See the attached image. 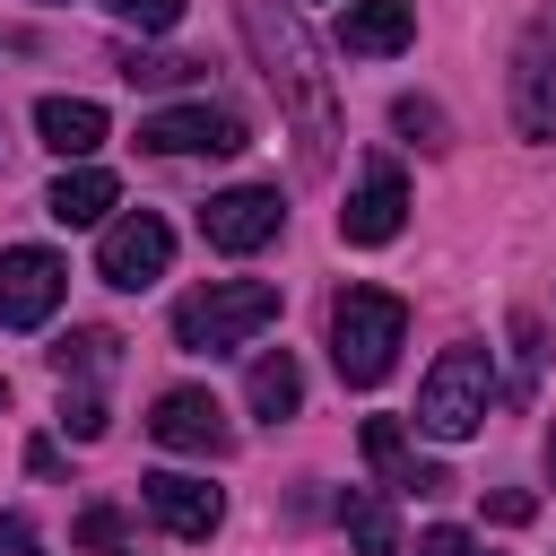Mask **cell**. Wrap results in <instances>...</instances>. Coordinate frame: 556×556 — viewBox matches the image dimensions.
I'll use <instances>...</instances> for the list:
<instances>
[{"mask_svg":"<svg viewBox=\"0 0 556 556\" xmlns=\"http://www.w3.org/2000/svg\"><path fill=\"white\" fill-rule=\"evenodd\" d=\"M113 70H122L130 87H191V70H200V61H182V52H148V43H122V52H113Z\"/></svg>","mask_w":556,"mask_h":556,"instance_id":"19","label":"cell"},{"mask_svg":"<svg viewBox=\"0 0 556 556\" xmlns=\"http://www.w3.org/2000/svg\"><path fill=\"white\" fill-rule=\"evenodd\" d=\"M400 226H408V174H400L391 156H374L365 182H356L348 208H339V235H348V243H391Z\"/></svg>","mask_w":556,"mask_h":556,"instance_id":"11","label":"cell"},{"mask_svg":"<svg viewBox=\"0 0 556 556\" xmlns=\"http://www.w3.org/2000/svg\"><path fill=\"white\" fill-rule=\"evenodd\" d=\"M78 539H87V547H113V539H122V513H113V504H96V513L78 521Z\"/></svg>","mask_w":556,"mask_h":556,"instance_id":"27","label":"cell"},{"mask_svg":"<svg viewBox=\"0 0 556 556\" xmlns=\"http://www.w3.org/2000/svg\"><path fill=\"white\" fill-rule=\"evenodd\" d=\"M287 226V200L269 191V182H235V191H217L208 208H200V235H208V252H261L269 235Z\"/></svg>","mask_w":556,"mask_h":556,"instance_id":"9","label":"cell"},{"mask_svg":"<svg viewBox=\"0 0 556 556\" xmlns=\"http://www.w3.org/2000/svg\"><path fill=\"white\" fill-rule=\"evenodd\" d=\"M148 434H156L165 452H200V460H226V452H235V426H226V408H217L208 391H191V382L156 391V408H148Z\"/></svg>","mask_w":556,"mask_h":556,"instance_id":"10","label":"cell"},{"mask_svg":"<svg viewBox=\"0 0 556 556\" xmlns=\"http://www.w3.org/2000/svg\"><path fill=\"white\" fill-rule=\"evenodd\" d=\"M486 513H495V521H504V530H521V521H530V513H539V504H530V495H521V486H504V495H486Z\"/></svg>","mask_w":556,"mask_h":556,"instance_id":"26","label":"cell"},{"mask_svg":"<svg viewBox=\"0 0 556 556\" xmlns=\"http://www.w3.org/2000/svg\"><path fill=\"white\" fill-rule=\"evenodd\" d=\"M61 434H78V443L104 434V391H96V382H78V391L61 382Z\"/></svg>","mask_w":556,"mask_h":556,"instance_id":"22","label":"cell"},{"mask_svg":"<svg viewBox=\"0 0 556 556\" xmlns=\"http://www.w3.org/2000/svg\"><path fill=\"white\" fill-rule=\"evenodd\" d=\"M391 122H400L417 148H452V122H443V104H434V96H400V104H391Z\"/></svg>","mask_w":556,"mask_h":556,"instance_id":"21","label":"cell"},{"mask_svg":"<svg viewBox=\"0 0 556 556\" xmlns=\"http://www.w3.org/2000/svg\"><path fill=\"white\" fill-rule=\"evenodd\" d=\"M0 556H43V539H35V521H17V513H0Z\"/></svg>","mask_w":556,"mask_h":556,"instance_id":"25","label":"cell"},{"mask_svg":"<svg viewBox=\"0 0 556 556\" xmlns=\"http://www.w3.org/2000/svg\"><path fill=\"white\" fill-rule=\"evenodd\" d=\"M547 478H556V434H547Z\"/></svg>","mask_w":556,"mask_h":556,"instance_id":"29","label":"cell"},{"mask_svg":"<svg viewBox=\"0 0 556 556\" xmlns=\"http://www.w3.org/2000/svg\"><path fill=\"white\" fill-rule=\"evenodd\" d=\"M139 148L148 156H235V148H252V130L226 104H165L139 122Z\"/></svg>","mask_w":556,"mask_h":556,"instance_id":"5","label":"cell"},{"mask_svg":"<svg viewBox=\"0 0 556 556\" xmlns=\"http://www.w3.org/2000/svg\"><path fill=\"white\" fill-rule=\"evenodd\" d=\"M35 130H43L52 156H96V148H104V104H87V96H43V104H35Z\"/></svg>","mask_w":556,"mask_h":556,"instance_id":"14","label":"cell"},{"mask_svg":"<svg viewBox=\"0 0 556 556\" xmlns=\"http://www.w3.org/2000/svg\"><path fill=\"white\" fill-rule=\"evenodd\" d=\"M269 321H278V287H269V278H208V287H191V295L174 304V339H182L191 356L243 348V339H261Z\"/></svg>","mask_w":556,"mask_h":556,"instance_id":"3","label":"cell"},{"mask_svg":"<svg viewBox=\"0 0 556 556\" xmlns=\"http://www.w3.org/2000/svg\"><path fill=\"white\" fill-rule=\"evenodd\" d=\"M408 35H417V0H348V17H339V52H356V61H382Z\"/></svg>","mask_w":556,"mask_h":556,"instance_id":"13","label":"cell"},{"mask_svg":"<svg viewBox=\"0 0 556 556\" xmlns=\"http://www.w3.org/2000/svg\"><path fill=\"white\" fill-rule=\"evenodd\" d=\"M486 408H495V356H486L478 339L443 348V356L426 365V382H417V426H426L434 443H469V434L486 426Z\"/></svg>","mask_w":556,"mask_h":556,"instance_id":"4","label":"cell"},{"mask_svg":"<svg viewBox=\"0 0 556 556\" xmlns=\"http://www.w3.org/2000/svg\"><path fill=\"white\" fill-rule=\"evenodd\" d=\"M243 400H252V417H295L304 408V365L287 356V348H269V356H252V374H243Z\"/></svg>","mask_w":556,"mask_h":556,"instance_id":"16","label":"cell"},{"mask_svg":"<svg viewBox=\"0 0 556 556\" xmlns=\"http://www.w3.org/2000/svg\"><path fill=\"white\" fill-rule=\"evenodd\" d=\"M113 200H122V182H113L104 165H70V174L52 182V200H43V217H61V226H104Z\"/></svg>","mask_w":556,"mask_h":556,"instance_id":"15","label":"cell"},{"mask_svg":"<svg viewBox=\"0 0 556 556\" xmlns=\"http://www.w3.org/2000/svg\"><path fill=\"white\" fill-rule=\"evenodd\" d=\"M339 521H348V547H356V556H400L391 486H348V495H339Z\"/></svg>","mask_w":556,"mask_h":556,"instance_id":"17","label":"cell"},{"mask_svg":"<svg viewBox=\"0 0 556 556\" xmlns=\"http://www.w3.org/2000/svg\"><path fill=\"white\" fill-rule=\"evenodd\" d=\"M235 26H243V43H252V61H261L269 96H278V104H287V122H295L304 165L321 174V165H330V139H339V104H330V78H321V52H313L304 17H295V9H278V0H235Z\"/></svg>","mask_w":556,"mask_h":556,"instance_id":"1","label":"cell"},{"mask_svg":"<svg viewBox=\"0 0 556 556\" xmlns=\"http://www.w3.org/2000/svg\"><path fill=\"white\" fill-rule=\"evenodd\" d=\"M417 556H478V547H469V530H452V521H434V530L417 539Z\"/></svg>","mask_w":556,"mask_h":556,"instance_id":"24","label":"cell"},{"mask_svg":"<svg viewBox=\"0 0 556 556\" xmlns=\"http://www.w3.org/2000/svg\"><path fill=\"white\" fill-rule=\"evenodd\" d=\"M61 295H70L61 252H43V243H0V321H9V330L52 321V313H61Z\"/></svg>","mask_w":556,"mask_h":556,"instance_id":"6","label":"cell"},{"mask_svg":"<svg viewBox=\"0 0 556 556\" xmlns=\"http://www.w3.org/2000/svg\"><path fill=\"white\" fill-rule=\"evenodd\" d=\"M513 130L556 139V17H530L513 43Z\"/></svg>","mask_w":556,"mask_h":556,"instance_id":"8","label":"cell"},{"mask_svg":"<svg viewBox=\"0 0 556 556\" xmlns=\"http://www.w3.org/2000/svg\"><path fill=\"white\" fill-rule=\"evenodd\" d=\"M0 417H9V374H0Z\"/></svg>","mask_w":556,"mask_h":556,"instance_id":"28","label":"cell"},{"mask_svg":"<svg viewBox=\"0 0 556 556\" xmlns=\"http://www.w3.org/2000/svg\"><path fill=\"white\" fill-rule=\"evenodd\" d=\"M139 495H148V513H156L174 539H208V530L226 521V495H217L208 478H182V469H156V478H139Z\"/></svg>","mask_w":556,"mask_h":556,"instance_id":"12","label":"cell"},{"mask_svg":"<svg viewBox=\"0 0 556 556\" xmlns=\"http://www.w3.org/2000/svg\"><path fill=\"white\" fill-rule=\"evenodd\" d=\"M122 26H139V35H165L174 17H182V0H104Z\"/></svg>","mask_w":556,"mask_h":556,"instance_id":"23","label":"cell"},{"mask_svg":"<svg viewBox=\"0 0 556 556\" xmlns=\"http://www.w3.org/2000/svg\"><path fill=\"white\" fill-rule=\"evenodd\" d=\"M113 356H122L113 330H70V339L52 348V374H61V382H96V374H113Z\"/></svg>","mask_w":556,"mask_h":556,"instance_id":"18","label":"cell"},{"mask_svg":"<svg viewBox=\"0 0 556 556\" xmlns=\"http://www.w3.org/2000/svg\"><path fill=\"white\" fill-rule=\"evenodd\" d=\"M165 261H174V226H165L156 208L113 217V226H104V243H96V278H104V287H156V278H165Z\"/></svg>","mask_w":556,"mask_h":556,"instance_id":"7","label":"cell"},{"mask_svg":"<svg viewBox=\"0 0 556 556\" xmlns=\"http://www.w3.org/2000/svg\"><path fill=\"white\" fill-rule=\"evenodd\" d=\"M400 339H408V304H400V295H382V287H339V304H330V365H339V382L374 391V382L400 365Z\"/></svg>","mask_w":556,"mask_h":556,"instance_id":"2","label":"cell"},{"mask_svg":"<svg viewBox=\"0 0 556 556\" xmlns=\"http://www.w3.org/2000/svg\"><path fill=\"white\" fill-rule=\"evenodd\" d=\"M365 460L382 469V486H408V469H417V452H408V434H400V417H365Z\"/></svg>","mask_w":556,"mask_h":556,"instance_id":"20","label":"cell"}]
</instances>
